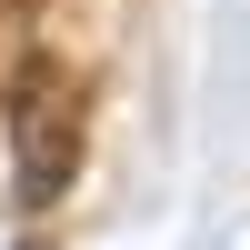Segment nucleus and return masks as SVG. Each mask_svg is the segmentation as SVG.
Here are the masks:
<instances>
[{"label":"nucleus","mask_w":250,"mask_h":250,"mask_svg":"<svg viewBox=\"0 0 250 250\" xmlns=\"http://www.w3.org/2000/svg\"><path fill=\"white\" fill-rule=\"evenodd\" d=\"M80 150H90V100H80V70L50 50H30L10 70V180L30 210H50L80 180Z\"/></svg>","instance_id":"1"}]
</instances>
